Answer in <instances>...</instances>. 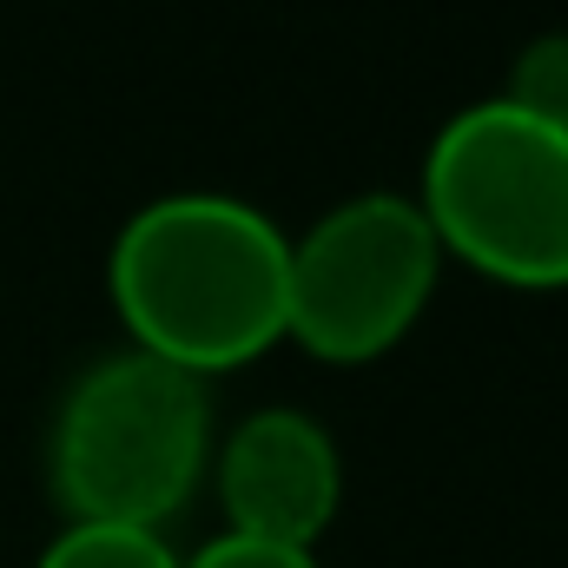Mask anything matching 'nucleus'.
Returning a JSON list of instances; mask_svg holds the SVG:
<instances>
[{
  "label": "nucleus",
  "instance_id": "20e7f679",
  "mask_svg": "<svg viewBox=\"0 0 568 568\" xmlns=\"http://www.w3.org/2000/svg\"><path fill=\"white\" fill-rule=\"evenodd\" d=\"M443 278V239L424 219L417 192H351L291 232L284 265V337L311 357L364 364L384 357Z\"/></svg>",
  "mask_w": 568,
  "mask_h": 568
},
{
  "label": "nucleus",
  "instance_id": "39448f33",
  "mask_svg": "<svg viewBox=\"0 0 568 568\" xmlns=\"http://www.w3.org/2000/svg\"><path fill=\"white\" fill-rule=\"evenodd\" d=\"M212 483L232 536L317 549L344 509V449L311 410L265 404L212 443Z\"/></svg>",
  "mask_w": 568,
  "mask_h": 568
},
{
  "label": "nucleus",
  "instance_id": "0eeeda50",
  "mask_svg": "<svg viewBox=\"0 0 568 568\" xmlns=\"http://www.w3.org/2000/svg\"><path fill=\"white\" fill-rule=\"evenodd\" d=\"M503 100L536 113V120H549V126H568V33H536L516 53Z\"/></svg>",
  "mask_w": 568,
  "mask_h": 568
},
{
  "label": "nucleus",
  "instance_id": "7ed1b4c3",
  "mask_svg": "<svg viewBox=\"0 0 568 568\" xmlns=\"http://www.w3.org/2000/svg\"><path fill=\"white\" fill-rule=\"evenodd\" d=\"M417 205L443 258H469L503 284H568V126L503 93L456 106L424 145Z\"/></svg>",
  "mask_w": 568,
  "mask_h": 568
},
{
  "label": "nucleus",
  "instance_id": "6e6552de",
  "mask_svg": "<svg viewBox=\"0 0 568 568\" xmlns=\"http://www.w3.org/2000/svg\"><path fill=\"white\" fill-rule=\"evenodd\" d=\"M185 568H324L317 549H291V542H252V536H232L219 529L212 542H199Z\"/></svg>",
  "mask_w": 568,
  "mask_h": 568
},
{
  "label": "nucleus",
  "instance_id": "f03ea898",
  "mask_svg": "<svg viewBox=\"0 0 568 568\" xmlns=\"http://www.w3.org/2000/svg\"><path fill=\"white\" fill-rule=\"evenodd\" d=\"M212 443L219 424L205 377L126 344L67 384L47 463L67 516L165 529V516L212 469Z\"/></svg>",
  "mask_w": 568,
  "mask_h": 568
},
{
  "label": "nucleus",
  "instance_id": "423d86ee",
  "mask_svg": "<svg viewBox=\"0 0 568 568\" xmlns=\"http://www.w3.org/2000/svg\"><path fill=\"white\" fill-rule=\"evenodd\" d=\"M33 568H185V556L165 542V529L67 516V529L33 556Z\"/></svg>",
  "mask_w": 568,
  "mask_h": 568
},
{
  "label": "nucleus",
  "instance_id": "f257e3e1",
  "mask_svg": "<svg viewBox=\"0 0 568 568\" xmlns=\"http://www.w3.org/2000/svg\"><path fill=\"white\" fill-rule=\"evenodd\" d=\"M291 232L219 185H172L126 212L106 291L126 337L179 371H232L284 337Z\"/></svg>",
  "mask_w": 568,
  "mask_h": 568
}]
</instances>
